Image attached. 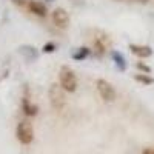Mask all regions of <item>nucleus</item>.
<instances>
[{
    "label": "nucleus",
    "mask_w": 154,
    "mask_h": 154,
    "mask_svg": "<svg viewBox=\"0 0 154 154\" xmlns=\"http://www.w3.org/2000/svg\"><path fill=\"white\" fill-rule=\"evenodd\" d=\"M60 86L63 88V91H68V93H74L77 89V79H75V74L68 68V66H63L60 69Z\"/></svg>",
    "instance_id": "1"
},
{
    "label": "nucleus",
    "mask_w": 154,
    "mask_h": 154,
    "mask_svg": "<svg viewBox=\"0 0 154 154\" xmlns=\"http://www.w3.org/2000/svg\"><path fill=\"white\" fill-rule=\"evenodd\" d=\"M17 139L22 145H29L34 139V130H32V125L28 120H22L17 125Z\"/></svg>",
    "instance_id": "2"
},
{
    "label": "nucleus",
    "mask_w": 154,
    "mask_h": 154,
    "mask_svg": "<svg viewBox=\"0 0 154 154\" xmlns=\"http://www.w3.org/2000/svg\"><path fill=\"white\" fill-rule=\"evenodd\" d=\"M49 100L51 105L56 111H62L65 106V94H63V88L57 83H53L49 88Z\"/></svg>",
    "instance_id": "3"
},
{
    "label": "nucleus",
    "mask_w": 154,
    "mask_h": 154,
    "mask_svg": "<svg viewBox=\"0 0 154 154\" xmlns=\"http://www.w3.org/2000/svg\"><path fill=\"white\" fill-rule=\"evenodd\" d=\"M96 86H97V91H99L100 97L103 99L105 102H112L116 99V89H114V86L109 82H106L103 79H99L96 82Z\"/></svg>",
    "instance_id": "4"
},
{
    "label": "nucleus",
    "mask_w": 154,
    "mask_h": 154,
    "mask_svg": "<svg viewBox=\"0 0 154 154\" xmlns=\"http://www.w3.org/2000/svg\"><path fill=\"white\" fill-rule=\"evenodd\" d=\"M53 23L56 25L57 28H60V29L68 28V25H69V16H68V12L63 9V8H56L54 12H53Z\"/></svg>",
    "instance_id": "5"
},
{
    "label": "nucleus",
    "mask_w": 154,
    "mask_h": 154,
    "mask_svg": "<svg viewBox=\"0 0 154 154\" xmlns=\"http://www.w3.org/2000/svg\"><path fill=\"white\" fill-rule=\"evenodd\" d=\"M108 46H109V38H108V35L99 31V32L96 34V38H94V49H96V53H97L99 56H103V54L106 53Z\"/></svg>",
    "instance_id": "6"
},
{
    "label": "nucleus",
    "mask_w": 154,
    "mask_h": 154,
    "mask_svg": "<svg viewBox=\"0 0 154 154\" xmlns=\"http://www.w3.org/2000/svg\"><path fill=\"white\" fill-rule=\"evenodd\" d=\"M130 49L133 51V54H136L140 59H146V57H149L152 54V49L149 46H143V45H134V43H131Z\"/></svg>",
    "instance_id": "7"
},
{
    "label": "nucleus",
    "mask_w": 154,
    "mask_h": 154,
    "mask_svg": "<svg viewBox=\"0 0 154 154\" xmlns=\"http://www.w3.org/2000/svg\"><path fill=\"white\" fill-rule=\"evenodd\" d=\"M28 9L32 12V14L38 16V17H45L46 16V6L42 2H37V0H29Z\"/></svg>",
    "instance_id": "8"
},
{
    "label": "nucleus",
    "mask_w": 154,
    "mask_h": 154,
    "mask_svg": "<svg viewBox=\"0 0 154 154\" xmlns=\"http://www.w3.org/2000/svg\"><path fill=\"white\" fill-rule=\"evenodd\" d=\"M22 103H23V111H25V114H26V116H35L37 114V106L31 103L28 97H23Z\"/></svg>",
    "instance_id": "9"
},
{
    "label": "nucleus",
    "mask_w": 154,
    "mask_h": 154,
    "mask_svg": "<svg viewBox=\"0 0 154 154\" xmlns=\"http://www.w3.org/2000/svg\"><path fill=\"white\" fill-rule=\"evenodd\" d=\"M112 59H114V62H116V65H117V68L119 69H122V71H125L126 69V62H125V57L120 54V53H117V51H112Z\"/></svg>",
    "instance_id": "10"
},
{
    "label": "nucleus",
    "mask_w": 154,
    "mask_h": 154,
    "mask_svg": "<svg viewBox=\"0 0 154 154\" xmlns=\"http://www.w3.org/2000/svg\"><path fill=\"white\" fill-rule=\"evenodd\" d=\"M88 56H89V49L83 46V48H79V49H77L75 53L72 54V59H74V60H83V59H86Z\"/></svg>",
    "instance_id": "11"
},
{
    "label": "nucleus",
    "mask_w": 154,
    "mask_h": 154,
    "mask_svg": "<svg viewBox=\"0 0 154 154\" xmlns=\"http://www.w3.org/2000/svg\"><path fill=\"white\" fill-rule=\"evenodd\" d=\"M134 79H136L137 82H140V83H145V85H151V83L154 82L152 77H149V75H146V74H137Z\"/></svg>",
    "instance_id": "12"
},
{
    "label": "nucleus",
    "mask_w": 154,
    "mask_h": 154,
    "mask_svg": "<svg viewBox=\"0 0 154 154\" xmlns=\"http://www.w3.org/2000/svg\"><path fill=\"white\" fill-rule=\"evenodd\" d=\"M54 49H56V45H54V43H51V42L43 45V53H53Z\"/></svg>",
    "instance_id": "13"
},
{
    "label": "nucleus",
    "mask_w": 154,
    "mask_h": 154,
    "mask_svg": "<svg viewBox=\"0 0 154 154\" xmlns=\"http://www.w3.org/2000/svg\"><path fill=\"white\" fill-rule=\"evenodd\" d=\"M16 5L22 6V8H28V3H29V0H12Z\"/></svg>",
    "instance_id": "14"
},
{
    "label": "nucleus",
    "mask_w": 154,
    "mask_h": 154,
    "mask_svg": "<svg viewBox=\"0 0 154 154\" xmlns=\"http://www.w3.org/2000/svg\"><path fill=\"white\" fill-rule=\"evenodd\" d=\"M137 68L142 69V71H145V72H151V68L146 66V65H143V63H137Z\"/></svg>",
    "instance_id": "15"
},
{
    "label": "nucleus",
    "mask_w": 154,
    "mask_h": 154,
    "mask_svg": "<svg viewBox=\"0 0 154 154\" xmlns=\"http://www.w3.org/2000/svg\"><path fill=\"white\" fill-rule=\"evenodd\" d=\"M142 154H154V148H145L142 151Z\"/></svg>",
    "instance_id": "16"
},
{
    "label": "nucleus",
    "mask_w": 154,
    "mask_h": 154,
    "mask_svg": "<svg viewBox=\"0 0 154 154\" xmlns=\"http://www.w3.org/2000/svg\"><path fill=\"white\" fill-rule=\"evenodd\" d=\"M139 2H142V3H146V2H148V0H139Z\"/></svg>",
    "instance_id": "17"
}]
</instances>
